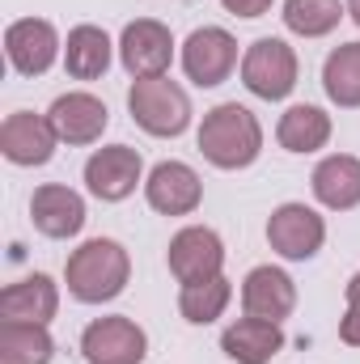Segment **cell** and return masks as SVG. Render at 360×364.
Instances as JSON below:
<instances>
[{
	"label": "cell",
	"mask_w": 360,
	"mask_h": 364,
	"mask_svg": "<svg viewBox=\"0 0 360 364\" xmlns=\"http://www.w3.org/2000/svg\"><path fill=\"white\" fill-rule=\"evenodd\" d=\"M225 267V242L216 237V229L208 225H186L170 242V272L179 275V284H203L216 279Z\"/></svg>",
	"instance_id": "cell-8"
},
{
	"label": "cell",
	"mask_w": 360,
	"mask_h": 364,
	"mask_svg": "<svg viewBox=\"0 0 360 364\" xmlns=\"http://www.w3.org/2000/svg\"><path fill=\"white\" fill-rule=\"evenodd\" d=\"M348 17L360 26V0H348Z\"/></svg>",
	"instance_id": "cell-28"
},
{
	"label": "cell",
	"mask_w": 360,
	"mask_h": 364,
	"mask_svg": "<svg viewBox=\"0 0 360 364\" xmlns=\"http://www.w3.org/2000/svg\"><path fill=\"white\" fill-rule=\"evenodd\" d=\"M233 17H263L271 9V0H221Z\"/></svg>",
	"instance_id": "cell-27"
},
{
	"label": "cell",
	"mask_w": 360,
	"mask_h": 364,
	"mask_svg": "<svg viewBox=\"0 0 360 364\" xmlns=\"http://www.w3.org/2000/svg\"><path fill=\"white\" fill-rule=\"evenodd\" d=\"M314 199L331 212H348L360 203V157H348V153H335V157H322L314 166Z\"/></svg>",
	"instance_id": "cell-18"
},
{
	"label": "cell",
	"mask_w": 360,
	"mask_h": 364,
	"mask_svg": "<svg viewBox=\"0 0 360 364\" xmlns=\"http://www.w3.org/2000/svg\"><path fill=\"white\" fill-rule=\"evenodd\" d=\"M238 68V38L221 26H203L182 43V73L199 85L212 90L221 81H229V73Z\"/></svg>",
	"instance_id": "cell-5"
},
{
	"label": "cell",
	"mask_w": 360,
	"mask_h": 364,
	"mask_svg": "<svg viewBox=\"0 0 360 364\" xmlns=\"http://www.w3.org/2000/svg\"><path fill=\"white\" fill-rule=\"evenodd\" d=\"M60 309V288L47 275H26L0 292V318L4 322H34L47 326Z\"/></svg>",
	"instance_id": "cell-17"
},
{
	"label": "cell",
	"mask_w": 360,
	"mask_h": 364,
	"mask_svg": "<svg viewBox=\"0 0 360 364\" xmlns=\"http://www.w3.org/2000/svg\"><path fill=\"white\" fill-rule=\"evenodd\" d=\"M297 305V284L280 267H255L242 279V309L246 318H263V322H284Z\"/></svg>",
	"instance_id": "cell-16"
},
{
	"label": "cell",
	"mask_w": 360,
	"mask_h": 364,
	"mask_svg": "<svg viewBox=\"0 0 360 364\" xmlns=\"http://www.w3.org/2000/svg\"><path fill=\"white\" fill-rule=\"evenodd\" d=\"M199 153H203L216 170H246V166H255V157L263 153V127H259V119H255L246 106L221 102L216 110L203 114Z\"/></svg>",
	"instance_id": "cell-1"
},
{
	"label": "cell",
	"mask_w": 360,
	"mask_h": 364,
	"mask_svg": "<svg viewBox=\"0 0 360 364\" xmlns=\"http://www.w3.org/2000/svg\"><path fill=\"white\" fill-rule=\"evenodd\" d=\"M60 136L51 127L47 114H30V110H13L0 123V153L13 166H47L55 153Z\"/></svg>",
	"instance_id": "cell-11"
},
{
	"label": "cell",
	"mask_w": 360,
	"mask_h": 364,
	"mask_svg": "<svg viewBox=\"0 0 360 364\" xmlns=\"http://www.w3.org/2000/svg\"><path fill=\"white\" fill-rule=\"evenodd\" d=\"M127 275H132V259L119 242L110 237H93L81 250H73L64 279H68V292L85 305H102V301H115L123 288H127Z\"/></svg>",
	"instance_id": "cell-2"
},
{
	"label": "cell",
	"mask_w": 360,
	"mask_h": 364,
	"mask_svg": "<svg viewBox=\"0 0 360 364\" xmlns=\"http://www.w3.org/2000/svg\"><path fill=\"white\" fill-rule=\"evenodd\" d=\"M280 149L288 153H318L331 140V114L322 106H288L275 127Z\"/></svg>",
	"instance_id": "cell-20"
},
{
	"label": "cell",
	"mask_w": 360,
	"mask_h": 364,
	"mask_svg": "<svg viewBox=\"0 0 360 364\" xmlns=\"http://www.w3.org/2000/svg\"><path fill=\"white\" fill-rule=\"evenodd\" d=\"M30 216H34V229H38L43 237H77L81 225H85V199H81L73 186L47 182V186L34 191Z\"/></svg>",
	"instance_id": "cell-15"
},
{
	"label": "cell",
	"mask_w": 360,
	"mask_h": 364,
	"mask_svg": "<svg viewBox=\"0 0 360 364\" xmlns=\"http://www.w3.org/2000/svg\"><path fill=\"white\" fill-rule=\"evenodd\" d=\"M64 68L77 81H97L110 68V38L102 26H77L64 43Z\"/></svg>",
	"instance_id": "cell-21"
},
{
	"label": "cell",
	"mask_w": 360,
	"mask_h": 364,
	"mask_svg": "<svg viewBox=\"0 0 360 364\" xmlns=\"http://www.w3.org/2000/svg\"><path fill=\"white\" fill-rule=\"evenodd\" d=\"M225 356L238 364H268L275 352L284 348V331L280 322H263V318H238L225 335H221Z\"/></svg>",
	"instance_id": "cell-19"
},
{
	"label": "cell",
	"mask_w": 360,
	"mask_h": 364,
	"mask_svg": "<svg viewBox=\"0 0 360 364\" xmlns=\"http://www.w3.org/2000/svg\"><path fill=\"white\" fill-rule=\"evenodd\" d=\"M339 339L360 348V272L348 279V309L339 318Z\"/></svg>",
	"instance_id": "cell-26"
},
{
	"label": "cell",
	"mask_w": 360,
	"mask_h": 364,
	"mask_svg": "<svg viewBox=\"0 0 360 364\" xmlns=\"http://www.w3.org/2000/svg\"><path fill=\"white\" fill-rule=\"evenodd\" d=\"M81 352L90 364H140L149 339L132 318H97L81 335Z\"/></svg>",
	"instance_id": "cell-9"
},
{
	"label": "cell",
	"mask_w": 360,
	"mask_h": 364,
	"mask_svg": "<svg viewBox=\"0 0 360 364\" xmlns=\"http://www.w3.org/2000/svg\"><path fill=\"white\" fill-rule=\"evenodd\" d=\"M47 119H51V127L64 144H93V140H102V132L110 123V110L93 93H64V97L51 102Z\"/></svg>",
	"instance_id": "cell-14"
},
{
	"label": "cell",
	"mask_w": 360,
	"mask_h": 364,
	"mask_svg": "<svg viewBox=\"0 0 360 364\" xmlns=\"http://www.w3.org/2000/svg\"><path fill=\"white\" fill-rule=\"evenodd\" d=\"M144 174V161L136 149L127 144H110V149H97L90 161H85V186H90L97 199L106 203H119L136 191V182Z\"/></svg>",
	"instance_id": "cell-12"
},
{
	"label": "cell",
	"mask_w": 360,
	"mask_h": 364,
	"mask_svg": "<svg viewBox=\"0 0 360 364\" xmlns=\"http://www.w3.org/2000/svg\"><path fill=\"white\" fill-rule=\"evenodd\" d=\"M127 110L149 136H182L191 123V97L170 77H140L127 90Z\"/></svg>",
	"instance_id": "cell-3"
},
{
	"label": "cell",
	"mask_w": 360,
	"mask_h": 364,
	"mask_svg": "<svg viewBox=\"0 0 360 364\" xmlns=\"http://www.w3.org/2000/svg\"><path fill=\"white\" fill-rule=\"evenodd\" d=\"M119 60H123V68L136 81L140 77H166V68L174 60V34H170V26H162L153 17L127 21L123 38H119Z\"/></svg>",
	"instance_id": "cell-7"
},
{
	"label": "cell",
	"mask_w": 360,
	"mask_h": 364,
	"mask_svg": "<svg viewBox=\"0 0 360 364\" xmlns=\"http://www.w3.org/2000/svg\"><path fill=\"white\" fill-rule=\"evenodd\" d=\"M242 85L255 97L280 102L297 90V51L284 38H259L242 55Z\"/></svg>",
	"instance_id": "cell-4"
},
{
	"label": "cell",
	"mask_w": 360,
	"mask_h": 364,
	"mask_svg": "<svg viewBox=\"0 0 360 364\" xmlns=\"http://www.w3.org/2000/svg\"><path fill=\"white\" fill-rule=\"evenodd\" d=\"M268 242H271L275 255H284V259H292V263H305V259H314V255L322 250L327 225H322V216H318L314 208H305V203H280L268 220Z\"/></svg>",
	"instance_id": "cell-6"
},
{
	"label": "cell",
	"mask_w": 360,
	"mask_h": 364,
	"mask_svg": "<svg viewBox=\"0 0 360 364\" xmlns=\"http://www.w3.org/2000/svg\"><path fill=\"white\" fill-rule=\"evenodd\" d=\"M322 90L335 106H360V43H344L327 55Z\"/></svg>",
	"instance_id": "cell-23"
},
{
	"label": "cell",
	"mask_w": 360,
	"mask_h": 364,
	"mask_svg": "<svg viewBox=\"0 0 360 364\" xmlns=\"http://www.w3.org/2000/svg\"><path fill=\"white\" fill-rule=\"evenodd\" d=\"M229 296H233V288H229V279H225V275L203 279V284H182L179 314L186 318V322H195V326H208V322H216V318L225 314Z\"/></svg>",
	"instance_id": "cell-24"
},
{
	"label": "cell",
	"mask_w": 360,
	"mask_h": 364,
	"mask_svg": "<svg viewBox=\"0 0 360 364\" xmlns=\"http://www.w3.org/2000/svg\"><path fill=\"white\" fill-rule=\"evenodd\" d=\"M348 4L339 0H284V26L301 38H322L339 26Z\"/></svg>",
	"instance_id": "cell-25"
},
{
	"label": "cell",
	"mask_w": 360,
	"mask_h": 364,
	"mask_svg": "<svg viewBox=\"0 0 360 364\" xmlns=\"http://www.w3.org/2000/svg\"><path fill=\"white\" fill-rule=\"evenodd\" d=\"M55 339L34 322H0V364H51Z\"/></svg>",
	"instance_id": "cell-22"
},
{
	"label": "cell",
	"mask_w": 360,
	"mask_h": 364,
	"mask_svg": "<svg viewBox=\"0 0 360 364\" xmlns=\"http://www.w3.org/2000/svg\"><path fill=\"white\" fill-rule=\"evenodd\" d=\"M144 195H149V208L162 216H191L203 199V182L186 161H162L144 182Z\"/></svg>",
	"instance_id": "cell-13"
},
{
	"label": "cell",
	"mask_w": 360,
	"mask_h": 364,
	"mask_svg": "<svg viewBox=\"0 0 360 364\" xmlns=\"http://www.w3.org/2000/svg\"><path fill=\"white\" fill-rule=\"evenodd\" d=\"M4 55L21 77H43L60 55V34L43 17H21L4 30Z\"/></svg>",
	"instance_id": "cell-10"
}]
</instances>
